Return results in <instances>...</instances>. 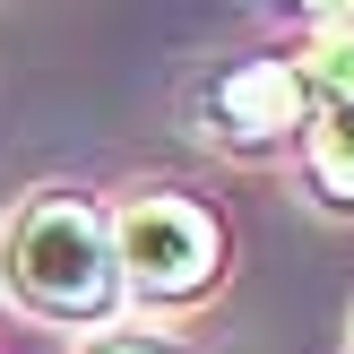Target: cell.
Wrapping results in <instances>:
<instances>
[{
    "instance_id": "obj_1",
    "label": "cell",
    "mask_w": 354,
    "mask_h": 354,
    "mask_svg": "<svg viewBox=\"0 0 354 354\" xmlns=\"http://www.w3.org/2000/svg\"><path fill=\"white\" fill-rule=\"evenodd\" d=\"M0 286L35 320H104L121 303L113 225L86 199H26L0 234Z\"/></svg>"
},
{
    "instance_id": "obj_2",
    "label": "cell",
    "mask_w": 354,
    "mask_h": 354,
    "mask_svg": "<svg viewBox=\"0 0 354 354\" xmlns=\"http://www.w3.org/2000/svg\"><path fill=\"white\" fill-rule=\"evenodd\" d=\"M113 268H121V286L147 294V303H190V294L216 286L225 234H216V216H207L199 199L156 190V199H130L113 216Z\"/></svg>"
},
{
    "instance_id": "obj_3",
    "label": "cell",
    "mask_w": 354,
    "mask_h": 354,
    "mask_svg": "<svg viewBox=\"0 0 354 354\" xmlns=\"http://www.w3.org/2000/svg\"><path fill=\"white\" fill-rule=\"evenodd\" d=\"M207 121H216L234 147H277L311 121V86L294 61H234L207 86Z\"/></svg>"
},
{
    "instance_id": "obj_4",
    "label": "cell",
    "mask_w": 354,
    "mask_h": 354,
    "mask_svg": "<svg viewBox=\"0 0 354 354\" xmlns=\"http://www.w3.org/2000/svg\"><path fill=\"white\" fill-rule=\"evenodd\" d=\"M303 86H311V113H354V26L320 35V52L303 61Z\"/></svg>"
},
{
    "instance_id": "obj_5",
    "label": "cell",
    "mask_w": 354,
    "mask_h": 354,
    "mask_svg": "<svg viewBox=\"0 0 354 354\" xmlns=\"http://www.w3.org/2000/svg\"><path fill=\"white\" fill-rule=\"evenodd\" d=\"M311 173L328 199L354 207V113H311Z\"/></svg>"
},
{
    "instance_id": "obj_6",
    "label": "cell",
    "mask_w": 354,
    "mask_h": 354,
    "mask_svg": "<svg viewBox=\"0 0 354 354\" xmlns=\"http://www.w3.org/2000/svg\"><path fill=\"white\" fill-rule=\"evenodd\" d=\"M95 354H165V346H138V337H113V346H95Z\"/></svg>"
}]
</instances>
